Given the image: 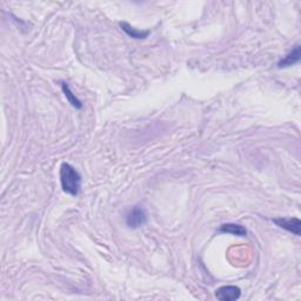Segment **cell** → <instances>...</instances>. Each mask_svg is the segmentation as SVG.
Returning a JSON list of instances; mask_svg holds the SVG:
<instances>
[{
    "label": "cell",
    "mask_w": 301,
    "mask_h": 301,
    "mask_svg": "<svg viewBox=\"0 0 301 301\" xmlns=\"http://www.w3.org/2000/svg\"><path fill=\"white\" fill-rule=\"evenodd\" d=\"M147 223V214L145 209L140 206H134L126 215V225L129 228H139Z\"/></svg>",
    "instance_id": "obj_2"
},
{
    "label": "cell",
    "mask_w": 301,
    "mask_h": 301,
    "mask_svg": "<svg viewBox=\"0 0 301 301\" xmlns=\"http://www.w3.org/2000/svg\"><path fill=\"white\" fill-rule=\"evenodd\" d=\"M220 232L228 233V234L238 235V237H245L247 234L246 228L244 226L238 225V224H225L219 228Z\"/></svg>",
    "instance_id": "obj_7"
},
{
    "label": "cell",
    "mask_w": 301,
    "mask_h": 301,
    "mask_svg": "<svg viewBox=\"0 0 301 301\" xmlns=\"http://www.w3.org/2000/svg\"><path fill=\"white\" fill-rule=\"evenodd\" d=\"M299 60H300V46L297 45L284 59H281V60L279 61L278 66L280 69H282V67H288L292 66V65L297 64Z\"/></svg>",
    "instance_id": "obj_5"
},
{
    "label": "cell",
    "mask_w": 301,
    "mask_h": 301,
    "mask_svg": "<svg viewBox=\"0 0 301 301\" xmlns=\"http://www.w3.org/2000/svg\"><path fill=\"white\" fill-rule=\"evenodd\" d=\"M120 27L123 28V31L125 32L126 34L129 35L131 38H133V39H145L150 34L149 31H139V29L132 27L127 23H120Z\"/></svg>",
    "instance_id": "obj_6"
},
{
    "label": "cell",
    "mask_w": 301,
    "mask_h": 301,
    "mask_svg": "<svg viewBox=\"0 0 301 301\" xmlns=\"http://www.w3.org/2000/svg\"><path fill=\"white\" fill-rule=\"evenodd\" d=\"M60 182L65 193L70 196H78L81 187V176L72 165L64 162L60 166Z\"/></svg>",
    "instance_id": "obj_1"
},
{
    "label": "cell",
    "mask_w": 301,
    "mask_h": 301,
    "mask_svg": "<svg viewBox=\"0 0 301 301\" xmlns=\"http://www.w3.org/2000/svg\"><path fill=\"white\" fill-rule=\"evenodd\" d=\"M61 88H63V92L65 94V97H66V99L69 100V102L73 106V107H75V108H81L82 107L81 101L78 98H76L75 94H73V92L71 91L70 86L66 84V82H61Z\"/></svg>",
    "instance_id": "obj_8"
},
{
    "label": "cell",
    "mask_w": 301,
    "mask_h": 301,
    "mask_svg": "<svg viewBox=\"0 0 301 301\" xmlns=\"http://www.w3.org/2000/svg\"><path fill=\"white\" fill-rule=\"evenodd\" d=\"M273 223L280 228H284L286 231L293 233L296 235H300V227L301 223L298 218H279V219H274Z\"/></svg>",
    "instance_id": "obj_4"
},
{
    "label": "cell",
    "mask_w": 301,
    "mask_h": 301,
    "mask_svg": "<svg viewBox=\"0 0 301 301\" xmlns=\"http://www.w3.org/2000/svg\"><path fill=\"white\" fill-rule=\"evenodd\" d=\"M241 291L237 286H223L215 291V298L220 301H234L240 298Z\"/></svg>",
    "instance_id": "obj_3"
}]
</instances>
